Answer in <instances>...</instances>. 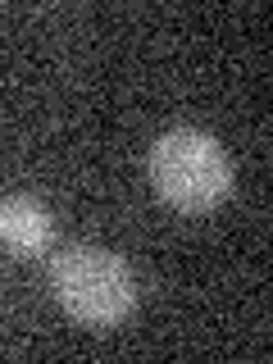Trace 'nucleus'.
Segmentation results:
<instances>
[{
  "label": "nucleus",
  "instance_id": "nucleus-1",
  "mask_svg": "<svg viewBox=\"0 0 273 364\" xmlns=\"http://www.w3.org/2000/svg\"><path fill=\"white\" fill-rule=\"evenodd\" d=\"M146 173L155 196L182 214H205L232 191V159L219 136L205 128H168L164 136H155Z\"/></svg>",
  "mask_w": 273,
  "mask_h": 364
},
{
  "label": "nucleus",
  "instance_id": "nucleus-2",
  "mask_svg": "<svg viewBox=\"0 0 273 364\" xmlns=\"http://www.w3.org/2000/svg\"><path fill=\"white\" fill-rule=\"evenodd\" d=\"M50 291L60 310L87 328H114L136 305V278L123 255L91 242H73L50 255Z\"/></svg>",
  "mask_w": 273,
  "mask_h": 364
},
{
  "label": "nucleus",
  "instance_id": "nucleus-3",
  "mask_svg": "<svg viewBox=\"0 0 273 364\" xmlns=\"http://www.w3.org/2000/svg\"><path fill=\"white\" fill-rule=\"evenodd\" d=\"M0 246L14 255H46L55 246V219L37 196H0Z\"/></svg>",
  "mask_w": 273,
  "mask_h": 364
}]
</instances>
